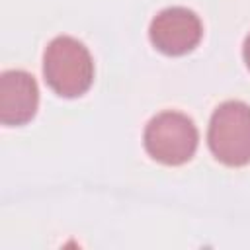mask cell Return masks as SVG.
<instances>
[{"label": "cell", "instance_id": "1", "mask_svg": "<svg viewBox=\"0 0 250 250\" xmlns=\"http://www.w3.org/2000/svg\"><path fill=\"white\" fill-rule=\"evenodd\" d=\"M43 76L55 94L78 98L92 86L94 61L78 39L59 35L43 53Z\"/></svg>", "mask_w": 250, "mask_h": 250}, {"label": "cell", "instance_id": "2", "mask_svg": "<svg viewBox=\"0 0 250 250\" xmlns=\"http://www.w3.org/2000/svg\"><path fill=\"white\" fill-rule=\"evenodd\" d=\"M207 143L225 166H246L250 162V105L238 100L221 104L211 115Z\"/></svg>", "mask_w": 250, "mask_h": 250}, {"label": "cell", "instance_id": "3", "mask_svg": "<svg viewBox=\"0 0 250 250\" xmlns=\"http://www.w3.org/2000/svg\"><path fill=\"white\" fill-rule=\"evenodd\" d=\"M145 148L160 164L180 166L197 150V127L180 111H162L145 127Z\"/></svg>", "mask_w": 250, "mask_h": 250}, {"label": "cell", "instance_id": "4", "mask_svg": "<svg viewBox=\"0 0 250 250\" xmlns=\"http://www.w3.org/2000/svg\"><path fill=\"white\" fill-rule=\"evenodd\" d=\"M203 27L195 12L182 8V6H172L160 10L148 27V37L150 43L164 55L170 57H180L197 47L201 41Z\"/></svg>", "mask_w": 250, "mask_h": 250}, {"label": "cell", "instance_id": "5", "mask_svg": "<svg viewBox=\"0 0 250 250\" xmlns=\"http://www.w3.org/2000/svg\"><path fill=\"white\" fill-rule=\"evenodd\" d=\"M39 105V88L25 70H6L0 76V123L8 127L33 119Z\"/></svg>", "mask_w": 250, "mask_h": 250}, {"label": "cell", "instance_id": "6", "mask_svg": "<svg viewBox=\"0 0 250 250\" xmlns=\"http://www.w3.org/2000/svg\"><path fill=\"white\" fill-rule=\"evenodd\" d=\"M242 55H244V62H246V66L250 68V33H248V35H246V39H244Z\"/></svg>", "mask_w": 250, "mask_h": 250}]
</instances>
